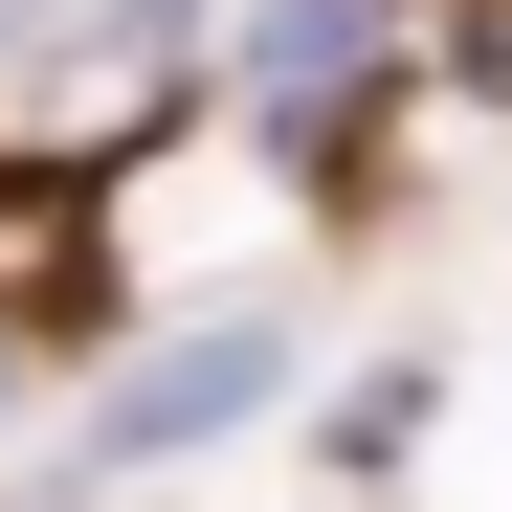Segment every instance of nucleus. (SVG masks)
<instances>
[{
	"mask_svg": "<svg viewBox=\"0 0 512 512\" xmlns=\"http://www.w3.org/2000/svg\"><path fill=\"white\" fill-rule=\"evenodd\" d=\"M0 23H23V0H0Z\"/></svg>",
	"mask_w": 512,
	"mask_h": 512,
	"instance_id": "2",
	"label": "nucleus"
},
{
	"mask_svg": "<svg viewBox=\"0 0 512 512\" xmlns=\"http://www.w3.org/2000/svg\"><path fill=\"white\" fill-rule=\"evenodd\" d=\"M334 67H357V0H290V23H268V112H312Z\"/></svg>",
	"mask_w": 512,
	"mask_h": 512,
	"instance_id": "1",
	"label": "nucleus"
}]
</instances>
